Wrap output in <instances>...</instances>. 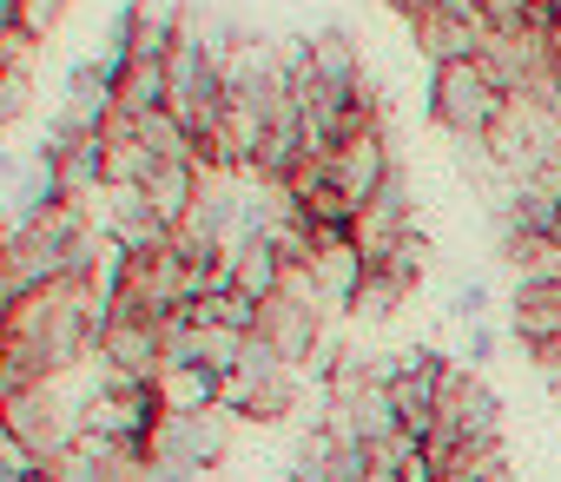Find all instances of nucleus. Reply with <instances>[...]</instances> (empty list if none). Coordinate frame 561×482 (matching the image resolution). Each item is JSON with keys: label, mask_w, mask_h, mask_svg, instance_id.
Masks as SVG:
<instances>
[{"label": "nucleus", "mask_w": 561, "mask_h": 482, "mask_svg": "<svg viewBox=\"0 0 561 482\" xmlns=\"http://www.w3.org/2000/svg\"><path fill=\"white\" fill-rule=\"evenodd\" d=\"M364 482H403V469H397V462H370V475H364Z\"/></svg>", "instance_id": "obj_29"}, {"label": "nucleus", "mask_w": 561, "mask_h": 482, "mask_svg": "<svg viewBox=\"0 0 561 482\" xmlns=\"http://www.w3.org/2000/svg\"><path fill=\"white\" fill-rule=\"evenodd\" d=\"M508 331L541 351V344H561V278H515V298H508Z\"/></svg>", "instance_id": "obj_7"}, {"label": "nucleus", "mask_w": 561, "mask_h": 482, "mask_svg": "<svg viewBox=\"0 0 561 482\" xmlns=\"http://www.w3.org/2000/svg\"><path fill=\"white\" fill-rule=\"evenodd\" d=\"M54 172H60L67 205H87V211H93V198L106 192V133H87L80 146H67V152L54 159Z\"/></svg>", "instance_id": "obj_12"}, {"label": "nucleus", "mask_w": 561, "mask_h": 482, "mask_svg": "<svg viewBox=\"0 0 561 482\" xmlns=\"http://www.w3.org/2000/svg\"><path fill=\"white\" fill-rule=\"evenodd\" d=\"M324 172H331V185L364 211L390 179H397V152H390V133L383 126H370V133H357V139H344L331 159H324Z\"/></svg>", "instance_id": "obj_4"}, {"label": "nucleus", "mask_w": 561, "mask_h": 482, "mask_svg": "<svg viewBox=\"0 0 561 482\" xmlns=\"http://www.w3.org/2000/svg\"><path fill=\"white\" fill-rule=\"evenodd\" d=\"M383 8H397V14H403V21H416V14H423V8H430V0H383Z\"/></svg>", "instance_id": "obj_30"}, {"label": "nucleus", "mask_w": 561, "mask_h": 482, "mask_svg": "<svg viewBox=\"0 0 561 482\" xmlns=\"http://www.w3.org/2000/svg\"><path fill=\"white\" fill-rule=\"evenodd\" d=\"M73 8V0H21V34H34V41H47L54 27H60V14Z\"/></svg>", "instance_id": "obj_22"}, {"label": "nucleus", "mask_w": 561, "mask_h": 482, "mask_svg": "<svg viewBox=\"0 0 561 482\" xmlns=\"http://www.w3.org/2000/svg\"><path fill=\"white\" fill-rule=\"evenodd\" d=\"M159 397H165V410H218L225 403V370H211V364L165 370L159 377Z\"/></svg>", "instance_id": "obj_13"}, {"label": "nucleus", "mask_w": 561, "mask_h": 482, "mask_svg": "<svg viewBox=\"0 0 561 482\" xmlns=\"http://www.w3.org/2000/svg\"><path fill=\"white\" fill-rule=\"evenodd\" d=\"M331 462H337V436L318 423V429H305V436H298V456H291L285 482H331Z\"/></svg>", "instance_id": "obj_16"}, {"label": "nucleus", "mask_w": 561, "mask_h": 482, "mask_svg": "<svg viewBox=\"0 0 561 482\" xmlns=\"http://www.w3.org/2000/svg\"><path fill=\"white\" fill-rule=\"evenodd\" d=\"M238 436L231 410H165L152 429V462H192V469H225Z\"/></svg>", "instance_id": "obj_2"}, {"label": "nucleus", "mask_w": 561, "mask_h": 482, "mask_svg": "<svg viewBox=\"0 0 561 482\" xmlns=\"http://www.w3.org/2000/svg\"><path fill=\"white\" fill-rule=\"evenodd\" d=\"M54 482H113V475H106V462L67 449V456H54Z\"/></svg>", "instance_id": "obj_23"}, {"label": "nucleus", "mask_w": 561, "mask_h": 482, "mask_svg": "<svg viewBox=\"0 0 561 482\" xmlns=\"http://www.w3.org/2000/svg\"><path fill=\"white\" fill-rule=\"evenodd\" d=\"M139 482H218V469H192V462H146Z\"/></svg>", "instance_id": "obj_24"}, {"label": "nucleus", "mask_w": 561, "mask_h": 482, "mask_svg": "<svg viewBox=\"0 0 561 482\" xmlns=\"http://www.w3.org/2000/svg\"><path fill=\"white\" fill-rule=\"evenodd\" d=\"M14 205L8 211H27V218H47L54 205H67V192H60V172L47 165V159H27V172L14 179V192H8Z\"/></svg>", "instance_id": "obj_14"}, {"label": "nucleus", "mask_w": 561, "mask_h": 482, "mask_svg": "<svg viewBox=\"0 0 561 482\" xmlns=\"http://www.w3.org/2000/svg\"><path fill=\"white\" fill-rule=\"evenodd\" d=\"M541 47H548V73H554V80H561V21H554V27H548V34H541Z\"/></svg>", "instance_id": "obj_28"}, {"label": "nucleus", "mask_w": 561, "mask_h": 482, "mask_svg": "<svg viewBox=\"0 0 561 482\" xmlns=\"http://www.w3.org/2000/svg\"><path fill=\"white\" fill-rule=\"evenodd\" d=\"M508 93L482 73V60H456L430 73V119L456 139V146H482L502 119H508Z\"/></svg>", "instance_id": "obj_1"}, {"label": "nucleus", "mask_w": 561, "mask_h": 482, "mask_svg": "<svg viewBox=\"0 0 561 482\" xmlns=\"http://www.w3.org/2000/svg\"><path fill=\"white\" fill-rule=\"evenodd\" d=\"M139 192H146V198H152V211L179 231V225L192 218L198 192H205V172H198V159H159V165H152V179H146Z\"/></svg>", "instance_id": "obj_10"}, {"label": "nucleus", "mask_w": 561, "mask_h": 482, "mask_svg": "<svg viewBox=\"0 0 561 482\" xmlns=\"http://www.w3.org/2000/svg\"><path fill=\"white\" fill-rule=\"evenodd\" d=\"M159 106H165V67H159V60H133V73H126V87H119V113L146 119V113H159Z\"/></svg>", "instance_id": "obj_15"}, {"label": "nucleus", "mask_w": 561, "mask_h": 482, "mask_svg": "<svg viewBox=\"0 0 561 482\" xmlns=\"http://www.w3.org/2000/svg\"><path fill=\"white\" fill-rule=\"evenodd\" d=\"M489 357H495V324H469V337H462V364L482 370Z\"/></svg>", "instance_id": "obj_25"}, {"label": "nucleus", "mask_w": 561, "mask_h": 482, "mask_svg": "<svg viewBox=\"0 0 561 482\" xmlns=\"http://www.w3.org/2000/svg\"><path fill=\"white\" fill-rule=\"evenodd\" d=\"M410 291L397 285V278H383V272H370L364 278V291H357V305H351V318L357 324H383V318H397V305H403Z\"/></svg>", "instance_id": "obj_17"}, {"label": "nucleus", "mask_w": 561, "mask_h": 482, "mask_svg": "<svg viewBox=\"0 0 561 482\" xmlns=\"http://www.w3.org/2000/svg\"><path fill=\"white\" fill-rule=\"evenodd\" d=\"M489 482H515V469H495V475H489Z\"/></svg>", "instance_id": "obj_31"}, {"label": "nucleus", "mask_w": 561, "mask_h": 482, "mask_svg": "<svg viewBox=\"0 0 561 482\" xmlns=\"http://www.w3.org/2000/svg\"><path fill=\"white\" fill-rule=\"evenodd\" d=\"M324 318H331V311L311 298V285H305V278H291L285 291L264 305L257 337H271V351H277V357H285L291 370H305V364H311V351L324 344Z\"/></svg>", "instance_id": "obj_3"}, {"label": "nucleus", "mask_w": 561, "mask_h": 482, "mask_svg": "<svg viewBox=\"0 0 561 482\" xmlns=\"http://www.w3.org/2000/svg\"><path fill=\"white\" fill-rule=\"evenodd\" d=\"M34 113V67H8L0 73V126H14Z\"/></svg>", "instance_id": "obj_19"}, {"label": "nucleus", "mask_w": 561, "mask_h": 482, "mask_svg": "<svg viewBox=\"0 0 561 482\" xmlns=\"http://www.w3.org/2000/svg\"><path fill=\"white\" fill-rule=\"evenodd\" d=\"M225 259H231V291H244L251 305H271L277 291L291 285L285 259L271 252V238H231V245H225Z\"/></svg>", "instance_id": "obj_9"}, {"label": "nucleus", "mask_w": 561, "mask_h": 482, "mask_svg": "<svg viewBox=\"0 0 561 482\" xmlns=\"http://www.w3.org/2000/svg\"><path fill=\"white\" fill-rule=\"evenodd\" d=\"M410 231H416V211H410V185H403V172H397V179L357 211V231H351V238L364 245V259H383L397 238H410Z\"/></svg>", "instance_id": "obj_8"}, {"label": "nucleus", "mask_w": 561, "mask_h": 482, "mask_svg": "<svg viewBox=\"0 0 561 482\" xmlns=\"http://www.w3.org/2000/svg\"><path fill=\"white\" fill-rule=\"evenodd\" d=\"M410 34H416L430 73H436V67H456V60H476L482 41H489L482 27H462V21H449V14H436V8H423V14L410 21Z\"/></svg>", "instance_id": "obj_11"}, {"label": "nucleus", "mask_w": 561, "mask_h": 482, "mask_svg": "<svg viewBox=\"0 0 561 482\" xmlns=\"http://www.w3.org/2000/svg\"><path fill=\"white\" fill-rule=\"evenodd\" d=\"M21 172H27V159H21V152H8V146H0V185L14 192V179H21Z\"/></svg>", "instance_id": "obj_27"}, {"label": "nucleus", "mask_w": 561, "mask_h": 482, "mask_svg": "<svg viewBox=\"0 0 561 482\" xmlns=\"http://www.w3.org/2000/svg\"><path fill=\"white\" fill-rule=\"evenodd\" d=\"M100 364H106L113 383H159V370H165L159 324H152V318H119V311H113V324H106V337H100Z\"/></svg>", "instance_id": "obj_5"}, {"label": "nucleus", "mask_w": 561, "mask_h": 482, "mask_svg": "<svg viewBox=\"0 0 561 482\" xmlns=\"http://www.w3.org/2000/svg\"><path fill=\"white\" fill-rule=\"evenodd\" d=\"M298 278L311 285V298H318L324 311H351L357 291H364V278H370V259H364L357 238H324V252H318L311 272H298Z\"/></svg>", "instance_id": "obj_6"}, {"label": "nucleus", "mask_w": 561, "mask_h": 482, "mask_svg": "<svg viewBox=\"0 0 561 482\" xmlns=\"http://www.w3.org/2000/svg\"><path fill=\"white\" fill-rule=\"evenodd\" d=\"M403 482H443V469L430 462V449H416V456L403 462Z\"/></svg>", "instance_id": "obj_26"}, {"label": "nucleus", "mask_w": 561, "mask_h": 482, "mask_svg": "<svg viewBox=\"0 0 561 482\" xmlns=\"http://www.w3.org/2000/svg\"><path fill=\"white\" fill-rule=\"evenodd\" d=\"M244 344H251V337H238V331H218V324H211V331H205V364L231 377V370L244 364Z\"/></svg>", "instance_id": "obj_21"}, {"label": "nucleus", "mask_w": 561, "mask_h": 482, "mask_svg": "<svg viewBox=\"0 0 561 482\" xmlns=\"http://www.w3.org/2000/svg\"><path fill=\"white\" fill-rule=\"evenodd\" d=\"M139 139H146V146H152L159 159H192V133H185V126H179V119H172L165 106L139 119Z\"/></svg>", "instance_id": "obj_18"}, {"label": "nucleus", "mask_w": 561, "mask_h": 482, "mask_svg": "<svg viewBox=\"0 0 561 482\" xmlns=\"http://www.w3.org/2000/svg\"><path fill=\"white\" fill-rule=\"evenodd\" d=\"M449 318H456V324H489V285H482V278H462V285L449 291Z\"/></svg>", "instance_id": "obj_20"}]
</instances>
